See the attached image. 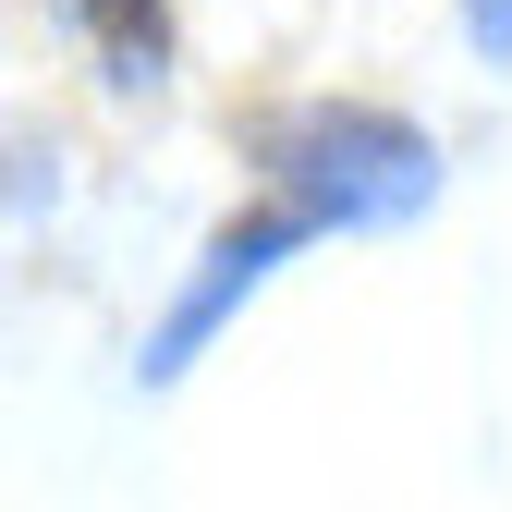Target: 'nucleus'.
<instances>
[{"mask_svg":"<svg viewBox=\"0 0 512 512\" xmlns=\"http://www.w3.org/2000/svg\"><path fill=\"white\" fill-rule=\"evenodd\" d=\"M293 244H317V220H305L293 196H269V208H244V220H232V232L208 244V269L183 281V305L159 317V342H147V378H183V366L208 354V330H220V317H232V305H244L256 281H269V269H281Z\"/></svg>","mask_w":512,"mask_h":512,"instance_id":"2","label":"nucleus"},{"mask_svg":"<svg viewBox=\"0 0 512 512\" xmlns=\"http://www.w3.org/2000/svg\"><path fill=\"white\" fill-rule=\"evenodd\" d=\"M61 13L98 37L110 86H159V74H171V13H159V0H61Z\"/></svg>","mask_w":512,"mask_h":512,"instance_id":"3","label":"nucleus"},{"mask_svg":"<svg viewBox=\"0 0 512 512\" xmlns=\"http://www.w3.org/2000/svg\"><path fill=\"white\" fill-rule=\"evenodd\" d=\"M464 25H476V49L500 61V74H512V0H464Z\"/></svg>","mask_w":512,"mask_h":512,"instance_id":"4","label":"nucleus"},{"mask_svg":"<svg viewBox=\"0 0 512 512\" xmlns=\"http://www.w3.org/2000/svg\"><path fill=\"white\" fill-rule=\"evenodd\" d=\"M256 171L317 220V232H378V220H415L439 196V147L391 110H281L256 122Z\"/></svg>","mask_w":512,"mask_h":512,"instance_id":"1","label":"nucleus"}]
</instances>
